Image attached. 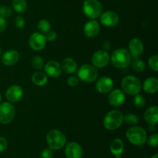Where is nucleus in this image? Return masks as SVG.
Here are the masks:
<instances>
[{"mask_svg": "<svg viewBox=\"0 0 158 158\" xmlns=\"http://www.w3.org/2000/svg\"><path fill=\"white\" fill-rule=\"evenodd\" d=\"M110 62V56L106 51L98 50L94 53L92 56L93 66L96 68H103L108 65Z\"/></svg>", "mask_w": 158, "mask_h": 158, "instance_id": "9", "label": "nucleus"}, {"mask_svg": "<svg viewBox=\"0 0 158 158\" xmlns=\"http://www.w3.org/2000/svg\"><path fill=\"white\" fill-rule=\"evenodd\" d=\"M115 158H121V154H118V155H115Z\"/></svg>", "mask_w": 158, "mask_h": 158, "instance_id": "43", "label": "nucleus"}, {"mask_svg": "<svg viewBox=\"0 0 158 158\" xmlns=\"http://www.w3.org/2000/svg\"><path fill=\"white\" fill-rule=\"evenodd\" d=\"M32 82L38 86H43L47 83L48 78L44 73L36 72L32 74Z\"/></svg>", "mask_w": 158, "mask_h": 158, "instance_id": "24", "label": "nucleus"}, {"mask_svg": "<svg viewBox=\"0 0 158 158\" xmlns=\"http://www.w3.org/2000/svg\"><path fill=\"white\" fill-rule=\"evenodd\" d=\"M32 65L35 69H42L44 66V60L40 56H35L32 59Z\"/></svg>", "mask_w": 158, "mask_h": 158, "instance_id": "30", "label": "nucleus"}, {"mask_svg": "<svg viewBox=\"0 0 158 158\" xmlns=\"http://www.w3.org/2000/svg\"><path fill=\"white\" fill-rule=\"evenodd\" d=\"M142 87L148 94H155L158 90V80L154 77H148L142 84Z\"/></svg>", "mask_w": 158, "mask_h": 158, "instance_id": "20", "label": "nucleus"}, {"mask_svg": "<svg viewBox=\"0 0 158 158\" xmlns=\"http://www.w3.org/2000/svg\"><path fill=\"white\" fill-rule=\"evenodd\" d=\"M41 158H52V151L50 148L44 149L41 153Z\"/></svg>", "mask_w": 158, "mask_h": 158, "instance_id": "38", "label": "nucleus"}, {"mask_svg": "<svg viewBox=\"0 0 158 158\" xmlns=\"http://www.w3.org/2000/svg\"><path fill=\"white\" fill-rule=\"evenodd\" d=\"M78 78L86 83H92L98 77V71L97 68L90 64L82 65L78 69Z\"/></svg>", "mask_w": 158, "mask_h": 158, "instance_id": "7", "label": "nucleus"}, {"mask_svg": "<svg viewBox=\"0 0 158 158\" xmlns=\"http://www.w3.org/2000/svg\"><path fill=\"white\" fill-rule=\"evenodd\" d=\"M37 28L41 33H46L50 31L51 24L47 19H41L39 21Z\"/></svg>", "mask_w": 158, "mask_h": 158, "instance_id": "27", "label": "nucleus"}, {"mask_svg": "<svg viewBox=\"0 0 158 158\" xmlns=\"http://www.w3.org/2000/svg\"><path fill=\"white\" fill-rule=\"evenodd\" d=\"M102 47H103V50L106 51V52H107L108 50H110V47H111L110 42L105 41L104 43L102 44Z\"/></svg>", "mask_w": 158, "mask_h": 158, "instance_id": "40", "label": "nucleus"}, {"mask_svg": "<svg viewBox=\"0 0 158 158\" xmlns=\"http://www.w3.org/2000/svg\"><path fill=\"white\" fill-rule=\"evenodd\" d=\"M68 86H76L77 85H78L79 83V78L78 77H75V76H72V77H69L66 81Z\"/></svg>", "mask_w": 158, "mask_h": 158, "instance_id": "35", "label": "nucleus"}, {"mask_svg": "<svg viewBox=\"0 0 158 158\" xmlns=\"http://www.w3.org/2000/svg\"><path fill=\"white\" fill-rule=\"evenodd\" d=\"M113 88H114V81L110 77H101L96 83V89L100 94H108L112 90Z\"/></svg>", "mask_w": 158, "mask_h": 158, "instance_id": "13", "label": "nucleus"}, {"mask_svg": "<svg viewBox=\"0 0 158 158\" xmlns=\"http://www.w3.org/2000/svg\"><path fill=\"white\" fill-rule=\"evenodd\" d=\"M122 89L129 95L140 94L142 89V83L137 77L134 76H127L122 80Z\"/></svg>", "mask_w": 158, "mask_h": 158, "instance_id": "4", "label": "nucleus"}, {"mask_svg": "<svg viewBox=\"0 0 158 158\" xmlns=\"http://www.w3.org/2000/svg\"><path fill=\"white\" fill-rule=\"evenodd\" d=\"M44 70L46 73L51 77H59L63 73L61 64L54 60L49 61L44 65Z\"/></svg>", "mask_w": 158, "mask_h": 158, "instance_id": "15", "label": "nucleus"}, {"mask_svg": "<svg viewBox=\"0 0 158 158\" xmlns=\"http://www.w3.org/2000/svg\"><path fill=\"white\" fill-rule=\"evenodd\" d=\"M154 126H155V125H152V124H149V128H150V131H154Z\"/></svg>", "mask_w": 158, "mask_h": 158, "instance_id": "41", "label": "nucleus"}, {"mask_svg": "<svg viewBox=\"0 0 158 158\" xmlns=\"http://www.w3.org/2000/svg\"><path fill=\"white\" fill-rule=\"evenodd\" d=\"M46 39L44 35L40 32H34L30 35L29 40V46L35 51L42 50L46 46Z\"/></svg>", "mask_w": 158, "mask_h": 158, "instance_id": "10", "label": "nucleus"}, {"mask_svg": "<svg viewBox=\"0 0 158 158\" xmlns=\"http://www.w3.org/2000/svg\"><path fill=\"white\" fill-rule=\"evenodd\" d=\"M1 55H2V48L1 46H0V56H1Z\"/></svg>", "mask_w": 158, "mask_h": 158, "instance_id": "45", "label": "nucleus"}, {"mask_svg": "<svg viewBox=\"0 0 158 158\" xmlns=\"http://www.w3.org/2000/svg\"><path fill=\"white\" fill-rule=\"evenodd\" d=\"M63 71L68 74H73L77 71V64L75 60L72 58H66L61 63Z\"/></svg>", "mask_w": 158, "mask_h": 158, "instance_id": "22", "label": "nucleus"}, {"mask_svg": "<svg viewBox=\"0 0 158 158\" xmlns=\"http://www.w3.org/2000/svg\"><path fill=\"white\" fill-rule=\"evenodd\" d=\"M100 30V25L97 23V21L94 19L87 22L83 28V32L88 38H94V37L97 36Z\"/></svg>", "mask_w": 158, "mask_h": 158, "instance_id": "18", "label": "nucleus"}, {"mask_svg": "<svg viewBox=\"0 0 158 158\" xmlns=\"http://www.w3.org/2000/svg\"><path fill=\"white\" fill-rule=\"evenodd\" d=\"M123 143L120 139L116 138L112 140L110 146V149L111 153L115 155H118V154H121L123 151Z\"/></svg>", "mask_w": 158, "mask_h": 158, "instance_id": "23", "label": "nucleus"}, {"mask_svg": "<svg viewBox=\"0 0 158 158\" xmlns=\"http://www.w3.org/2000/svg\"><path fill=\"white\" fill-rule=\"evenodd\" d=\"M15 115V107L8 102L0 103V123L9 124L13 120Z\"/></svg>", "mask_w": 158, "mask_h": 158, "instance_id": "8", "label": "nucleus"}, {"mask_svg": "<svg viewBox=\"0 0 158 158\" xmlns=\"http://www.w3.org/2000/svg\"><path fill=\"white\" fill-rule=\"evenodd\" d=\"M151 158H158V154H154V155L152 156V157H151Z\"/></svg>", "mask_w": 158, "mask_h": 158, "instance_id": "42", "label": "nucleus"}, {"mask_svg": "<svg viewBox=\"0 0 158 158\" xmlns=\"http://www.w3.org/2000/svg\"><path fill=\"white\" fill-rule=\"evenodd\" d=\"M148 65L151 69L155 72L158 71V56L154 55L150 57L148 60Z\"/></svg>", "mask_w": 158, "mask_h": 158, "instance_id": "31", "label": "nucleus"}, {"mask_svg": "<svg viewBox=\"0 0 158 158\" xmlns=\"http://www.w3.org/2000/svg\"><path fill=\"white\" fill-rule=\"evenodd\" d=\"M144 120L148 124L156 125L158 122V107L153 106L148 108L144 112Z\"/></svg>", "mask_w": 158, "mask_h": 158, "instance_id": "21", "label": "nucleus"}, {"mask_svg": "<svg viewBox=\"0 0 158 158\" xmlns=\"http://www.w3.org/2000/svg\"><path fill=\"white\" fill-rule=\"evenodd\" d=\"M126 137L132 144L141 146L147 140V133L140 127H132L127 131Z\"/></svg>", "mask_w": 158, "mask_h": 158, "instance_id": "5", "label": "nucleus"}, {"mask_svg": "<svg viewBox=\"0 0 158 158\" xmlns=\"http://www.w3.org/2000/svg\"><path fill=\"white\" fill-rule=\"evenodd\" d=\"M65 154L67 158H81L83 156V149L79 143L71 142L66 145Z\"/></svg>", "mask_w": 158, "mask_h": 158, "instance_id": "17", "label": "nucleus"}, {"mask_svg": "<svg viewBox=\"0 0 158 158\" xmlns=\"http://www.w3.org/2000/svg\"><path fill=\"white\" fill-rule=\"evenodd\" d=\"M123 121L128 125H135L138 123L139 118L136 114H128L123 116Z\"/></svg>", "mask_w": 158, "mask_h": 158, "instance_id": "28", "label": "nucleus"}, {"mask_svg": "<svg viewBox=\"0 0 158 158\" xmlns=\"http://www.w3.org/2000/svg\"><path fill=\"white\" fill-rule=\"evenodd\" d=\"M46 142L51 150H59L66 144V137L60 131L52 130L46 135Z\"/></svg>", "mask_w": 158, "mask_h": 158, "instance_id": "3", "label": "nucleus"}, {"mask_svg": "<svg viewBox=\"0 0 158 158\" xmlns=\"http://www.w3.org/2000/svg\"><path fill=\"white\" fill-rule=\"evenodd\" d=\"M109 103L114 107L121 106L125 100V94L121 89H112L110 92L109 97H108Z\"/></svg>", "mask_w": 158, "mask_h": 158, "instance_id": "14", "label": "nucleus"}, {"mask_svg": "<svg viewBox=\"0 0 158 158\" xmlns=\"http://www.w3.org/2000/svg\"><path fill=\"white\" fill-rule=\"evenodd\" d=\"M143 52V44L139 39L134 38L129 43V52L134 59L139 58Z\"/></svg>", "mask_w": 158, "mask_h": 158, "instance_id": "16", "label": "nucleus"}, {"mask_svg": "<svg viewBox=\"0 0 158 158\" xmlns=\"http://www.w3.org/2000/svg\"><path fill=\"white\" fill-rule=\"evenodd\" d=\"M111 60L112 64L115 67L123 69L127 68L132 61V56L130 54L129 51L125 49H117L114 51L111 56Z\"/></svg>", "mask_w": 158, "mask_h": 158, "instance_id": "1", "label": "nucleus"}, {"mask_svg": "<svg viewBox=\"0 0 158 158\" xmlns=\"http://www.w3.org/2000/svg\"><path fill=\"white\" fill-rule=\"evenodd\" d=\"M84 15L90 19H95L100 16L103 6L99 0H86L83 5Z\"/></svg>", "mask_w": 158, "mask_h": 158, "instance_id": "6", "label": "nucleus"}, {"mask_svg": "<svg viewBox=\"0 0 158 158\" xmlns=\"http://www.w3.org/2000/svg\"><path fill=\"white\" fill-rule=\"evenodd\" d=\"M148 144L150 147H153V148H157L158 145V135L157 134H153L151 137L148 138Z\"/></svg>", "mask_w": 158, "mask_h": 158, "instance_id": "33", "label": "nucleus"}, {"mask_svg": "<svg viewBox=\"0 0 158 158\" xmlns=\"http://www.w3.org/2000/svg\"><path fill=\"white\" fill-rule=\"evenodd\" d=\"M134 96H135V97H134L133 103H134V104L135 105L136 107L137 108L143 107V106H145V103H146V100H145L144 97L140 94H137Z\"/></svg>", "mask_w": 158, "mask_h": 158, "instance_id": "29", "label": "nucleus"}, {"mask_svg": "<svg viewBox=\"0 0 158 158\" xmlns=\"http://www.w3.org/2000/svg\"><path fill=\"white\" fill-rule=\"evenodd\" d=\"M46 40H48L49 42H53L56 40L57 38V34L56 33L53 31H49L48 32H46Z\"/></svg>", "mask_w": 158, "mask_h": 158, "instance_id": "36", "label": "nucleus"}, {"mask_svg": "<svg viewBox=\"0 0 158 158\" xmlns=\"http://www.w3.org/2000/svg\"><path fill=\"white\" fill-rule=\"evenodd\" d=\"M8 141L6 138L2 137H0V153L3 152L7 149Z\"/></svg>", "mask_w": 158, "mask_h": 158, "instance_id": "37", "label": "nucleus"}, {"mask_svg": "<svg viewBox=\"0 0 158 158\" xmlns=\"http://www.w3.org/2000/svg\"><path fill=\"white\" fill-rule=\"evenodd\" d=\"M123 122V113L117 110H114L106 114L103 119V126L109 131H114L120 127Z\"/></svg>", "mask_w": 158, "mask_h": 158, "instance_id": "2", "label": "nucleus"}, {"mask_svg": "<svg viewBox=\"0 0 158 158\" xmlns=\"http://www.w3.org/2000/svg\"><path fill=\"white\" fill-rule=\"evenodd\" d=\"M23 96V88L18 85L10 86L6 92V97L9 103H16V102L19 101Z\"/></svg>", "mask_w": 158, "mask_h": 158, "instance_id": "11", "label": "nucleus"}, {"mask_svg": "<svg viewBox=\"0 0 158 158\" xmlns=\"http://www.w3.org/2000/svg\"><path fill=\"white\" fill-rule=\"evenodd\" d=\"M12 12L10 7L8 6H3L0 7V16L3 17L4 19H7L12 15Z\"/></svg>", "mask_w": 158, "mask_h": 158, "instance_id": "32", "label": "nucleus"}, {"mask_svg": "<svg viewBox=\"0 0 158 158\" xmlns=\"http://www.w3.org/2000/svg\"><path fill=\"white\" fill-rule=\"evenodd\" d=\"M25 24H26V21H25V19L23 18L21 15H18V16L15 18V25L16 27L19 28H23L25 26Z\"/></svg>", "mask_w": 158, "mask_h": 158, "instance_id": "34", "label": "nucleus"}, {"mask_svg": "<svg viewBox=\"0 0 158 158\" xmlns=\"http://www.w3.org/2000/svg\"><path fill=\"white\" fill-rule=\"evenodd\" d=\"M2 95H1V94H0V103H1V102H2Z\"/></svg>", "mask_w": 158, "mask_h": 158, "instance_id": "44", "label": "nucleus"}, {"mask_svg": "<svg viewBox=\"0 0 158 158\" xmlns=\"http://www.w3.org/2000/svg\"><path fill=\"white\" fill-rule=\"evenodd\" d=\"M131 69L136 73H142L144 71L146 68V64L142 60H139L138 58L134 59L133 61H131Z\"/></svg>", "mask_w": 158, "mask_h": 158, "instance_id": "25", "label": "nucleus"}, {"mask_svg": "<svg viewBox=\"0 0 158 158\" xmlns=\"http://www.w3.org/2000/svg\"><path fill=\"white\" fill-rule=\"evenodd\" d=\"M12 7L15 12L23 13L27 9V2L26 0H12Z\"/></svg>", "mask_w": 158, "mask_h": 158, "instance_id": "26", "label": "nucleus"}, {"mask_svg": "<svg viewBox=\"0 0 158 158\" xmlns=\"http://www.w3.org/2000/svg\"><path fill=\"white\" fill-rule=\"evenodd\" d=\"M6 26H7V23H6V19L0 16V32H4L6 29Z\"/></svg>", "mask_w": 158, "mask_h": 158, "instance_id": "39", "label": "nucleus"}, {"mask_svg": "<svg viewBox=\"0 0 158 158\" xmlns=\"http://www.w3.org/2000/svg\"><path fill=\"white\" fill-rule=\"evenodd\" d=\"M120 17L113 11H106L100 15V23L107 27H113L118 24Z\"/></svg>", "mask_w": 158, "mask_h": 158, "instance_id": "12", "label": "nucleus"}, {"mask_svg": "<svg viewBox=\"0 0 158 158\" xmlns=\"http://www.w3.org/2000/svg\"><path fill=\"white\" fill-rule=\"evenodd\" d=\"M19 60V53L16 50L6 51L2 57V62L5 66H12L18 63Z\"/></svg>", "mask_w": 158, "mask_h": 158, "instance_id": "19", "label": "nucleus"}]
</instances>
